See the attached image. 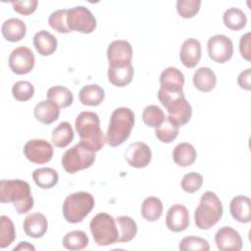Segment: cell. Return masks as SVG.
Returning a JSON list of instances; mask_svg holds the SVG:
<instances>
[{"mask_svg":"<svg viewBox=\"0 0 251 251\" xmlns=\"http://www.w3.org/2000/svg\"><path fill=\"white\" fill-rule=\"evenodd\" d=\"M160 88L168 91H181L184 85V75L178 69L168 67L160 75Z\"/></svg>","mask_w":251,"mask_h":251,"instance_id":"19","label":"cell"},{"mask_svg":"<svg viewBox=\"0 0 251 251\" xmlns=\"http://www.w3.org/2000/svg\"><path fill=\"white\" fill-rule=\"evenodd\" d=\"M163 213L162 201L154 196L144 199L141 205V215L148 222H155L160 219Z\"/></svg>","mask_w":251,"mask_h":251,"instance_id":"33","label":"cell"},{"mask_svg":"<svg viewBox=\"0 0 251 251\" xmlns=\"http://www.w3.org/2000/svg\"><path fill=\"white\" fill-rule=\"evenodd\" d=\"M194 86L203 92H209L213 90L217 83V77L215 73L207 67H201L197 69L192 77Z\"/></svg>","mask_w":251,"mask_h":251,"instance_id":"25","label":"cell"},{"mask_svg":"<svg viewBox=\"0 0 251 251\" xmlns=\"http://www.w3.org/2000/svg\"><path fill=\"white\" fill-rule=\"evenodd\" d=\"M16 250H32V251H34L35 247L26 241H22L16 247H14V251H16Z\"/></svg>","mask_w":251,"mask_h":251,"instance_id":"46","label":"cell"},{"mask_svg":"<svg viewBox=\"0 0 251 251\" xmlns=\"http://www.w3.org/2000/svg\"><path fill=\"white\" fill-rule=\"evenodd\" d=\"M133 78V67L131 63L108 68V79L109 81L118 87H123L131 82Z\"/></svg>","mask_w":251,"mask_h":251,"instance_id":"23","label":"cell"},{"mask_svg":"<svg viewBox=\"0 0 251 251\" xmlns=\"http://www.w3.org/2000/svg\"><path fill=\"white\" fill-rule=\"evenodd\" d=\"M32 178L37 186L43 189H50L59 180L58 173L52 168H39L33 171Z\"/></svg>","mask_w":251,"mask_h":251,"instance_id":"29","label":"cell"},{"mask_svg":"<svg viewBox=\"0 0 251 251\" xmlns=\"http://www.w3.org/2000/svg\"><path fill=\"white\" fill-rule=\"evenodd\" d=\"M134 126V114L126 107H120L114 110L106 134V142L111 147L123 144L130 135Z\"/></svg>","mask_w":251,"mask_h":251,"instance_id":"3","label":"cell"},{"mask_svg":"<svg viewBox=\"0 0 251 251\" xmlns=\"http://www.w3.org/2000/svg\"><path fill=\"white\" fill-rule=\"evenodd\" d=\"M60 116L59 106L50 100H43L34 107V118L44 125H50Z\"/></svg>","mask_w":251,"mask_h":251,"instance_id":"22","label":"cell"},{"mask_svg":"<svg viewBox=\"0 0 251 251\" xmlns=\"http://www.w3.org/2000/svg\"><path fill=\"white\" fill-rule=\"evenodd\" d=\"M179 59L186 68H194L201 59V44L195 38L186 39L179 51Z\"/></svg>","mask_w":251,"mask_h":251,"instance_id":"17","label":"cell"},{"mask_svg":"<svg viewBox=\"0 0 251 251\" xmlns=\"http://www.w3.org/2000/svg\"><path fill=\"white\" fill-rule=\"evenodd\" d=\"M179 250L186 251V250H210L209 242L199 236H186L183 237L178 245Z\"/></svg>","mask_w":251,"mask_h":251,"instance_id":"41","label":"cell"},{"mask_svg":"<svg viewBox=\"0 0 251 251\" xmlns=\"http://www.w3.org/2000/svg\"><path fill=\"white\" fill-rule=\"evenodd\" d=\"M151 158V149L146 143L141 141L131 143L126 151V159L128 165L136 169L145 168L149 165Z\"/></svg>","mask_w":251,"mask_h":251,"instance_id":"14","label":"cell"},{"mask_svg":"<svg viewBox=\"0 0 251 251\" xmlns=\"http://www.w3.org/2000/svg\"><path fill=\"white\" fill-rule=\"evenodd\" d=\"M67 15L68 9H60L54 11L48 18L49 25L60 33L71 32L67 24Z\"/></svg>","mask_w":251,"mask_h":251,"instance_id":"38","label":"cell"},{"mask_svg":"<svg viewBox=\"0 0 251 251\" xmlns=\"http://www.w3.org/2000/svg\"><path fill=\"white\" fill-rule=\"evenodd\" d=\"M250 32H246L240 37L239 41V51L242 56L247 61H250L251 49H250Z\"/></svg>","mask_w":251,"mask_h":251,"instance_id":"44","label":"cell"},{"mask_svg":"<svg viewBox=\"0 0 251 251\" xmlns=\"http://www.w3.org/2000/svg\"><path fill=\"white\" fill-rule=\"evenodd\" d=\"M166 109L168 111L167 119L177 127L187 124L192 115L191 105L185 99V96L179 97L171 102Z\"/></svg>","mask_w":251,"mask_h":251,"instance_id":"13","label":"cell"},{"mask_svg":"<svg viewBox=\"0 0 251 251\" xmlns=\"http://www.w3.org/2000/svg\"><path fill=\"white\" fill-rule=\"evenodd\" d=\"M197 157V152L194 146L187 142L178 143L173 151V159L179 167L191 166Z\"/></svg>","mask_w":251,"mask_h":251,"instance_id":"26","label":"cell"},{"mask_svg":"<svg viewBox=\"0 0 251 251\" xmlns=\"http://www.w3.org/2000/svg\"><path fill=\"white\" fill-rule=\"evenodd\" d=\"M0 248H6L15 240L16 231L12 220L7 216L0 217Z\"/></svg>","mask_w":251,"mask_h":251,"instance_id":"36","label":"cell"},{"mask_svg":"<svg viewBox=\"0 0 251 251\" xmlns=\"http://www.w3.org/2000/svg\"><path fill=\"white\" fill-rule=\"evenodd\" d=\"M202 184L203 176L196 172H191L184 175L180 183L182 190L188 193H194L198 191Z\"/></svg>","mask_w":251,"mask_h":251,"instance_id":"42","label":"cell"},{"mask_svg":"<svg viewBox=\"0 0 251 251\" xmlns=\"http://www.w3.org/2000/svg\"><path fill=\"white\" fill-rule=\"evenodd\" d=\"M215 242L221 251L241 250L242 238L240 234L230 226L221 227L215 234Z\"/></svg>","mask_w":251,"mask_h":251,"instance_id":"16","label":"cell"},{"mask_svg":"<svg viewBox=\"0 0 251 251\" xmlns=\"http://www.w3.org/2000/svg\"><path fill=\"white\" fill-rule=\"evenodd\" d=\"M34 63V55L26 46H19L15 48L9 56V67L16 75L28 74L33 69Z\"/></svg>","mask_w":251,"mask_h":251,"instance_id":"11","label":"cell"},{"mask_svg":"<svg viewBox=\"0 0 251 251\" xmlns=\"http://www.w3.org/2000/svg\"><path fill=\"white\" fill-rule=\"evenodd\" d=\"M1 203H13L19 214H25L33 207L29 184L22 179H2L0 183Z\"/></svg>","mask_w":251,"mask_h":251,"instance_id":"2","label":"cell"},{"mask_svg":"<svg viewBox=\"0 0 251 251\" xmlns=\"http://www.w3.org/2000/svg\"><path fill=\"white\" fill-rule=\"evenodd\" d=\"M47 99L54 102L59 108H67L72 105L74 101V95L72 91L62 85H55L47 90Z\"/></svg>","mask_w":251,"mask_h":251,"instance_id":"31","label":"cell"},{"mask_svg":"<svg viewBox=\"0 0 251 251\" xmlns=\"http://www.w3.org/2000/svg\"><path fill=\"white\" fill-rule=\"evenodd\" d=\"M94 205V197L89 192H74L68 195L63 203L64 218L71 224L80 223L91 212Z\"/></svg>","mask_w":251,"mask_h":251,"instance_id":"5","label":"cell"},{"mask_svg":"<svg viewBox=\"0 0 251 251\" xmlns=\"http://www.w3.org/2000/svg\"><path fill=\"white\" fill-rule=\"evenodd\" d=\"M62 243L64 247L69 250H81L88 245L89 239L84 231L72 230L66 233V235L63 237Z\"/></svg>","mask_w":251,"mask_h":251,"instance_id":"34","label":"cell"},{"mask_svg":"<svg viewBox=\"0 0 251 251\" xmlns=\"http://www.w3.org/2000/svg\"><path fill=\"white\" fill-rule=\"evenodd\" d=\"M53 152L51 143L45 139H30L24 146L25 158L34 164L48 163L53 157Z\"/></svg>","mask_w":251,"mask_h":251,"instance_id":"10","label":"cell"},{"mask_svg":"<svg viewBox=\"0 0 251 251\" xmlns=\"http://www.w3.org/2000/svg\"><path fill=\"white\" fill-rule=\"evenodd\" d=\"M74 139V129L70 123H60L52 131L51 140L58 148L67 147Z\"/></svg>","mask_w":251,"mask_h":251,"instance_id":"30","label":"cell"},{"mask_svg":"<svg viewBox=\"0 0 251 251\" xmlns=\"http://www.w3.org/2000/svg\"><path fill=\"white\" fill-rule=\"evenodd\" d=\"M116 220L119 231L118 242H128L133 239L137 233V225L128 216H120Z\"/></svg>","mask_w":251,"mask_h":251,"instance_id":"28","label":"cell"},{"mask_svg":"<svg viewBox=\"0 0 251 251\" xmlns=\"http://www.w3.org/2000/svg\"><path fill=\"white\" fill-rule=\"evenodd\" d=\"M166 116L163 110L157 105L146 106L142 112V120L147 126L158 127L165 121Z\"/></svg>","mask_w":251,"mask_h":251,"instance_id":"35","label":"cell"},{"mask_svg":"<svg viewBox=\"0 0 251 251\" xmlns=\"http://www.w3.org/2000/svg\"><path fill=\"white\" fill-rule=\"evenodd\" d=\"M67 24L71 31L76 30L81 33H91L96 27V19L84 6H75L68 9Z\"/></svg>","mask_w":251,"mask_h":251,"instance_id":"8","label":"cell"},{"mask_svg":"<svg viewBox=\"0 0 251 251\" xmlns=\"http://www.w3.org/2000/svg\"><path fill=\"white\" fill-rule=\"evenodd\" d=\"M166 225L174 232L185 230L189 226V214L186 207L181 204L171 206L166 215Z\"/></svg>","mask_w":251,"mask_h":251,"instance_id":"15","label":"cell"},{"mask_svg":"<svg viewBox=\"0 0 251 251\" xmlns=\"http://www.w3.org/2000/svg\"><path fill=\"white\" fill-rule=\"evenodd\" d=\"M223 212V204L217 194L213 191L204 192L194 212L196 226L204 230L210 229L222 219Z\"/></svg>","mask_w":251,"mask_h":251,"instance_id":"4","label":"cell"},{"mask_svg":"<svg viewBox=\"0 0 251 251\" xmlns=\"http://www.w3.org/2000/svg\"><path fill=\"white\" fill-rule=\"evenodd\" d=\"M57 38L47 30H39L33 36V45L42 56H49L57 49Z\"/></svg>","mask_w":251,"mask_h":251,"instance_id":"24","label":"cell"},{"mask_svg":"<svg viewBox=\"0 0 251 251\" xmlns=\"http://www.w3.org/2000/svg\"><path fill=\"white\" fill-rule=\"evenodd\" d=\"M207 49L209 57L219 64L227 62L233 55L232 41L224 34H216L210 37L207 43Z\"/></svg>","mask_w":251,"mask_h":251,"instance_id":"9","label":"cell"},{"mask_svg":"<svg viewBox=\"0 0 251 251\" xmlns=\"http://www.w3.org/2000/svg\"><path fill=\"white\" fill-rule=\"evenodd\" d=\"M62 166L69 174L90 168L95 162V152L85 147L81 142L68 149L62 157Z\"/></svg>","mask_w":251,"mask_h":251,"instance_id":"7","label":"cell"},{"mask_svg":"<svg viewBox=\"0 0 251 251\" xmlns=\"http://www.w3.org/2000/svg\"><path fill=\"white\" fill-rule=\"evenodd\" d=\"M75 126L80 138L79 142L85 147L93 152H98L102 149L106 138L100 127V120L96 113L80 112L75 119Z\"/></svg>","mask_w":251,"mask_h":251,"instance_id":"1","label":"cell"},{"mask_svg":"<svg viewBox=\"0 0 251 251\" xmlns=\"http://www.w3.org/2000/svg\"><path fill=\"white\" fill-rule=\"evenodd\" d=\"M229 211L232 218L239 223H249L251 221V201L247 196L237 195L233 197L229 204Z\"/></svg>","mask_w":251,"mask_h":251,"instance_id":"20","label":"cell"},{"mask_svg":"<svg viewBox=\"0 0 251 251\" xmlns=\"http://www.w3.org/2000/svg\"><path fill=\"white\" fill-rule=\"evenodd\" d=\"M223 21L225 25L229 29L240 30L245 27L247 24V17L242 10L231 7L225 11Z\"/></svg>","mask_w":251,"mask_h":251,"instance_id":"32","label":"cell"},{"mask_svg":"<svg viewBox=\"0 0 251 251\" xmlns=\"http://www.w3.org/2000/svg\"><path fill=\"white\" fill-rule=\"evenodd\" d=\"M178 134V127L173 125L167 118L163 122L161 126L156 127L155 135L156 137L164 143H171L173 142Z\"/></svg>","mask_w":251,"mask_h":251,"instance_id":"37","label":"cell"},{"mask_svg":"<svg viewBox=\"0 0 251 251\" xmlns=\"http://www.w3.org/2000/svg\"><path fill=\"white\" fill-rule=\"evenodd\" d=\"M37 0H23V1H13L12 6L14 11L21 15H30L35 12L37 8Z\"/></svg>","mask_w":251,"mask_h":251,"instance_id":"43","label":"cell"},{"mask_svg":"<svg viewBox=\"0 0 251 251\" xmlns=\"http://www.w3.org/2000/svg\"><path fill=\"white\" fill-rule=\"evenodd\" d=\"M200 0H177L176 11L183 19H190L194 17L200 10Z\"/></svg>","mask_w":251,"mask_h":251,"instance_id":"40","label":"cell"},{"mask_svg":"<svg viewBox=\"0 0 251 251\" xmlns=\"http://www.w3.org/2000/svg\"><path fill=\"white\" fill-rule=\"evenodd\" d=\"M238 85L245 90L251 89V69L248 68L245 71L241 72L237 77Z\"/></svg>","mask_w":251,"mask_h":251,"instance_id":"45","label":"cell"},{"mask_svg":"<svg viewBox=\"0 0 251 251\" xmlns=\"http://www.w3.org/2000/svg\"><path fill=\"white\" fill-rule=\"evenodd\" d=\"M25 234L32 238L42 237L48 228V222L41 213H32L25 217L23 224Z\"/></svg>","mask_w":251,"mask_h":251,"instance_id":"18","label":"cell"},{"mask_svg":"<svg viewBox=\"0 0 251 251\" xmlns=\"http://www.w3.org/2000/svg\"><path fill=\"white\" fill-rule=\"evenodd\" d=\"M13 97L17 101L25 102L29 100L34 94V86L29 81L20 80L14 83L12 87Z\"/></svg>","mask_w":251,"mask_h":251,"instance_id":"39","label":"cell"},{"mask_svg":"<svg viewBox=\"0 0 251 251\" xmlns=\"http://www.w3.org/2000/svg\"><path fill=\"white\" fill-rule=\"evenodd\" d=\"M90 231L95 243L99 246L114 244L119 239L116 220L107 213L94 216L89 224Z\"/></svg>","mask_w":251,"mask_h":251,"instance_id":"6","label":"cell"},{"mask_svg":"<svg viewBox=\"0 0 251 251\" xmlns=\"http://www.w3.org/2000/svg\"><path fill=\"white\" fill-rule=\"evenodd\" d=\"M107 59L110 67L129 64L132 59V47L126 40H114L107 49Z\"/></svg>","mask_w":251,"mask_h":251,"instance_id":"12","label":"cell"},{"mask_svg":"<svg viewBox=\"0 0 251 251\" xmlns=\"http://www.w3.org/2000/svg\"><path fill=\"white\" fill-rule=\"evenodd\" d=\"M78 98L82 105L98 106L105 98V91L98 84H87L79 90Z\"/></svg>","mask_w":251,"mask_h":251,"instance_id":"27","label":"cell"},{"mask_svg":"<svg viewBox=\"0 0 251 251\" xmlns=\"http://www.w3.org/2000/svg\"><path fill=\"white\" fill-rule=\"evenodd\" d=\"M1 32L6 40L10 42H17L25 36L26 25L22 20L11 18L3 23Z\"/></svg>","mask_w":251,"mask_h":251,"instance_id":"21","label":"cell"}]
</instances>
